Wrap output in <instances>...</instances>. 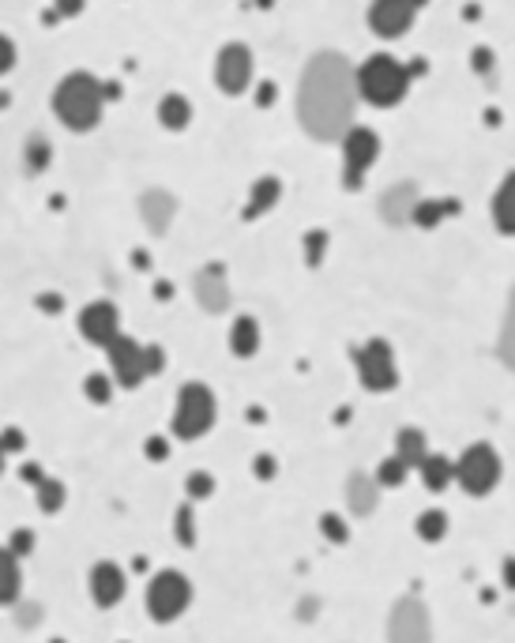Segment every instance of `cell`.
<instances>
[{
  "label": "cell",
  "mask_w": 515,
  "mask_h": 643,
  "mask_svg": "<svg viewBox=\"0 0 515 643\" xmlns=\"http://www.w3.org/2000/svg\"><path fill=\"white\" fill-rule=\"evenodd\" d=\"M358 79L343 53H316L297 83V121L320 143L343 140L354 128Z\"/></svg>",
  "instance_id": "1"
},
{
  "label": "cell",
  "mask_w": 515,
  "mask_h": 643,
  "mask_svg": "<svg viewBox=\"0 0 515 643\" xmlns=\"http://www.w3.org/2000/svg\"><path fill=\"white\" fill-rule=\"evenodd\" d=\"M102 102L106 91L91 72H72L57 83L53 91V113L68 132H91L102 121Z\"/></svg>",
  "instance_id": "2"
},
{
  "label": "cell",
  "mask_w": 515,
  "mask_h": 643,
  "mask_svg": "<svg viewBox=\"0 0 515 643\" xmlns=\"http://www.w3.org/2000/svg\"><path fill=\"white\" fill-rule=\"evenodd\" d=\"M354 79H358V98L376 110L399 106L410 91V68L395 61L391 53H373L361 68H354Z\"/></svg>",
  "instance_id": "3"
},
{
  "label": "cell",
  "mask_w": 515,
  "mask_h": 643,
  "mask_svg": "<svg viewBox=\"0 0 515 643\" xmlns=\"http://www.w3.org/2000/svg\"><path fill=\"white\" fill-rule=\"evenodd\" d=\"M215 395L207 384H181V392H177V407H173V433L181 440H196L203 437L211 425H215Z\"/></svg>",
  "instance_id": "4"
},
{
  "label": "cell",
  "mask_w": 515,
  "mask_h": 643,
  "mask_svg": "<svg viewBox=\"0 0 515 643\" xmlns=\"http://www.w3.org/2000/svg\"><path fill=\"white\" fill-rule=\"evenodd\" d=\"M455 482L467 489L470 497L493 493L500 482V455L493 444H470L455 463Z\"/></svg>",
  "instance_id": "5"
},
{
  "label": "cell",
  "mask_w": 515,
  "mask_h": 643,
  "mask_svg": "<svg viewBox=\"0 0 515 643\" xmlns=\"http://www.w3.org/2000/svg\"><path fill=\"white\" fill-rule=\"evenodd\" d=\"M192 602V583L181 576V572H173V568H166V572H158L155 580H151V587H147V613L155 617V621H177L181 613H185V606Z\"/></svg>",
  "instance_id": "6"
},
{
  "label": "cell",
  "mask_w": 515,
  "mask_h": 643,
  "mask_svg": "<svg viewBox=\"0 0 515 643\" xmlns=\"http://www.w3.org/2000/svg\"><path fill=\"white\" fill-rule=\"evenodd\" d=\"M358 361V377L369 392H391L399 384V365H395V350L384 339H369L354 350Z\"/></svg>",
  "instance_id": "7"
},
{
  "label": "cell",
  "mask_w": 515,
  "mask_h": 643,
  "mask_svg": "<svg viewBox=\"0 0 515 643\" xmlns=\"http://www.w3.org/2000/svg\"><path fill=\"white\" fill-rule=\"evenodd\" d=\"M376 158H380V136L373 128L354 125L343 136V181L346 189H358L361 177L373 170Z\"/></svg>",
  "instance_id": "8"
},
{
  "label": "cell",
  "mask_w": 515,
  "mask_h": 643,
  "mask_svg": "<svg viewBox=\"0 0 515 643\" xmlns=\"http://www.w3.org/2000/svg\"><path fill=\"white\" fill-rule=\"evenodd\" d=\"M252 72H256V57H252L249 46L230 42V46L219 49V57H215V83H219V91H226L230 98L245 95L252 83Z\"/></svg>",
  "instance_id": "9"
},
{
  "label": "cell",
  "mask_w": 515,
  "mask_h": 643,
  "mask_svg": "<svg viewBox=\"0 0 515 643\" xmlns=\"http://www.w3.org/2000/svg\"><path fill=\"white\" fill-rule=\"evenodd\" d=\"M110 369H113V380L121 384V388H140L143 380H147V358H143V343H136L132 335H117L110 346Z\"/></svg>",
  "instance_id": "10"
},
{
  "label": "cell",
  "mask_w": 515,
  "mask_h": 643,
  "mask_svg": "<svg viewBox=\"0 0 515 643\" xmlns=\"http://www.w3.org/2000/svg\"><path fill=\"white\" fill-rule=\"evenodd\" d=\"M422 12V0H376L369 8V27L380 38H403Z\"/></svg>",
  "instance_id": "11"
},
{
  "label": "cell",
  "mask_w": 515,
  "mask_h": 643,
  "mask_svg": "<svg viewBox=\"0 0 515 643\" xmlns=\"http://www.w3.org/2000/svg\"><path fill=\"white\" fill-rule=\"evenodd\" d=\"M79 335L91 346H110L121 335V313L113 301H91L79 313Z\"/></svg>",
  "instance_id": "12"
},
{
  "label": "cell",
  "mask_w": 515,
  "mask_h": 643,
  "mask_svg": "<svg viewBox=\"0 0 515 643\" xmlns=\"http://www.w3.org/2000/svg\"><path fill=\"white\" fill-rule=\"evenodd\" d=\"M192 294L207 313H226L230 309V283H226V267L207 264L203 271H196L192 279Z\"/></svg>",
  "instance_id": "13"
},
{
  "label": "cell",
  "mask_w": 515,
  "mask_h": 643,
  "mask_svg": "<svg viewBox=\"0 0 515 643\" xmlns=\"http://www.w3.org/2000/svg\"><path fill=\"white\" fill-rule=\"evenodd\" d=\"M391 643H429V617H425V610L414 602V598L395 606V617H391Z\"/></svg>",
  "instance_id": "14"
},
{
  "label": "cell",
  "mask_w": 515,
  "mask_h": 643,
  "mask_svg": "<svg viewBox=\"0 0 515 643\" xmlns=\"http://www.w3.org/2000/svg\"><path fill=\"white\" fill-rule=\"evenodd\" d=\"M91 598L94 606H102V610H110L125 598V572L113 561H102V565L91 568Z\"/></svg>",
  "instance_id": "15"
},
{
  "label": "cell",
  "mask_w": 515,
  "mask_h": 643,
  "mask_svg": "<svg viewBox=\"0 0 515 643\" xmlns=\"http://www.w3.org/2000/svg\"><path fill=\"white\" fill-rule=\"evenodd\" d=\"M140 215H143V226H147V230H151L155 237H162L166 230H170L173 215H177V200H173V196H170L166 189L143 192Z\"/></svg>",
  "instance_id": "16"
},
{
  "label": "cell",
  "mask_w": 515,
  "mask_h": 643,
  "mask_svg": "<svg viewBox=\"0 0 515 643\" xmlns=\"http://www.w3.org/2000/svg\"><path fill=\"white\" fill-rule=\"evenodd\" d=\"M414 207H418V189H414L410 181H403V185H395V189H388L380 196V215H384V222H391V226L414 219Z\"/></svg>",
  "instance_id": "17"
},
{
  "label": "cell",
  "mask_w": 515,
  "mask_h": 643,
  "mask_svg": "<svg viewBox=\"0 0 515 643\" xmlns=\"http://www.w3.org/2000/svg\"><path fill=\"white\" fill-rule=\"evenodd\" d=\"M489 215H493V226H497L504 237H515V170L500 181L497 196H493V207H489Z\"/></svg>",
  "instance_id": "18"
},
{
  "label": "cell",
  "mask_w": 515,
  "mask_h": 643,
  "mask_svg": "<svg viewBox=\"0 0 515 643\" xmlns=\"http://www.w3.org/2000/svg\"><path fill=\"white\" fill-rule=\"evenodd\" d=\"M395 455L403 459L410 471H418L422 467V459L429 455V440H425L422 429H414V425H406L395 433Z\"/></svg>",
  "instance_id": "19"
},
{
  "label": "cell",
  "mask_w": 515,
  "mask_h": 643,
  "mask_svg": "<svg viewBox=\"0 0 515 643\" xmlns=\"http://www.w3.org/2000/svg\"><path fill=\"white\" fill-rule=\"evenodd\" d=\"M418 474H422L425 489H433V493H444V489L455 482V463L448 459V455H437L429 452L422 459V467H418Z\"/></svg>",
  "instance_id": "20"
},
{
  "label": "cell",
  "mask_w": 515,
  "mask_h": 643,
  "mask_svg": "<svg viewBox=\"0 0 515 643\" xmlns=\"http://www.w3.org/2000/svg\"><path fill=\"white\" fill-rule=\"evenodd\" d=\"M158 125L170 128V132H181V128H188V125H192V102H188L185 95L170 91V95L158 102Z\"/></svg>",
  "instance_id": "21"
},
{
  "label": "cell",
  "mask_w": 515,
  "mask_h": 643,
  "mask_svg": "<svg viewBox=\"0 0 515 643\" xmlns=\"http://www.w3.org/2000/svg\"><path fill=\"white\" fill-rule=\"evenodd\" d=\"M19 587H23V572H19V557L8 546H0V606L16 602Z\"/></svg>",
  "instance_id": "22"
},
{
  "label": "cell",
  "mask_w": 515,
  "mask_h": 643,
  "mask_svg": "<svg viewBox=\"0 0 515 643\" xmlns=\"http://www.w3.org/2000/svg\"><path fill=\"white\" fill-rule=\"evenodd\" d=\"M230 350L237 358H252L260 350V324L252 316H237L234 328H230Z\"/></svg>",
  "instance_id": "23"
},
{
  "label": "cell",
  "mask_w": 515,
  "mask_h": 643,
  "mask_svg": "<svg viewBox=\"0 0 515 643\" xmlns=\"http://www.w3.org/2000/svg\"><path fill=\"white\" fill-rule=\"evenodd\" d=\"M282 196V185L275 181V177H260L256 185H252V196L249 204H245V219H260L267 207H275Z\"/></svg>",
  "instance_id": "24"
},
{
  "label": "cell",
  "mask_w": 515,
  "mask_h": 643,
  "mask_svg": "<svg viewBox=\"0 0 515 643\" xmlns=\"http://www.w3.org/2000/svg\"><path fill=\"white\" fill-rule=\"evenodd\" d=\"M346 493H350V508H354L358 516H369L376 508V486H369L365 474H354L350 486H346Z\"/></svg>",
  "instance_id": "25"
},
{
  "label": "cell",
  "mask_w": 515,
  "mask_h": 643,
  "mask_svg": "<svg viewBox=\"0 0 515 643\" xmlns=\"http://www.w3.org/2000/svg\"><path fill=\"white\" fill-rule=\"evenodd\" d=\"M459 211V200H418V207H414V222L418 226H437L440 219H448V215H455Z\"/></svg>",
  "instance_id": "26"
},
{
  "label": "cell",
  "mask_w": 515,
  "mask_h": 643,
  "mask_svg": "<svg viewBox=\"0 0 515 643\" xmlns=\"http://www.w3.org/2000/svg\"><path fill=\"white\" fill-rule=\"evenodd\" d=\"M418 538L422 542H440L444 534H448V512H440V508H429V512H422L418 516Z\"/></svg>",
  "instance_id": "27"
},
{
  "label": "cell",
  "mask_w": 515,
  "mask_h": 643,
  "mask_svg": "<svg viewBox=\"0 0 515 643\" xmlns=\"http://www.w3.org/2000/svg\"><path fill=\"white\" fill-rule=\"evenodd\" d=\"M64 501H68L64 482H57V478H42V482H38V508H42V512H61Z\"/></svg>",
  "instance_id": "28"
},
{
  "label": "cell",
  "mask_w": 515,
  "mask_h": 643,
  "mask_svg": "<svg viewBox=\"0 0 515 643\" xmlns=\"http://www.w3.org/2000/svg\"><path fill=\"white\" fill-rule=\"evenodd\" d=\"M406 474H410V467H406L399 455L391 452L388 459H384V463L376 467V486H388V489H391V486H403Z\"/></svg>",
  "instance_id": "29"
},
{
  "label": "cell",
  "mask_w": 515,
  "mask_h": 643,
  "mask_svg": "<svg viewBox=\"0 0 515 643\" xmlns=\"http://www.w3.org/2000/svg\"><path fill=\"white\" fill-rule=\"evenodd\" d=\"M83 392H87V399H91V403L106 407V403L113 399V380L102 377V373H91V377H87V384H83Z\"/></svg>",
  "instance_id": "30"
},
{
  "label": "cell",
  "mask_w": 515,
  "mask_h": 643,
  "mask_svg": "<svg viewBox=\"0 0 515 643\" xmlns=\"http://www.w3.org/2000/svg\"><path fill=\"white\" fill-rule=\"evenodd\" d=\"M177 542H181V546H192V542H196V516H192L188 504L177 508Z\"/></svg>",
  "instance_id": "31"
},
{
  "label": "cell",
  "mask_w": 515,
  "mask_h": 643,
  "mask_svg": "<svg viewBox=\"0 0 515 643\" xmlns=\"http://www.w3.org/2000/svg\"><path fill=\"white\" fill-rule=\"evenodd\" d=\"M500 354L508 358V365H515V294H512V309L504 320V339H500Z\"/></svg>",
  "instance_id": "32"
},
{
  "label": "cell",
  "mask_w": 515,
  "mask_h": 643,
  "mask_svg": "<svg viewBox=\"0 0 515 643\" xmlns=\"http://www.w3.org/2000/svg\"><path fill=\"white\" fill-rule=\"evenodd\" d=\"M27 166H31V170H46L49 166V143L42 140V136L27 143Z\"/></svg>",
  "instance_id": "33"
},
{
  "label": "cell",
  "mask_w": 515,
  "mask_h": 643,
  "mask_svg": "<svg viewBox=\"0 0 515 643\" xmlns=\"http://www.w3.org/2000/svg\"><path fill=\"white\" fill-rule=\"evenodd\" d=\"M320 527H324V538L328 542H346L350 538V531H346V523L335 512H328V516H320Z\"/></svg>",
  "instance_id": "34"
},
{
  "label": "cell",
  "mask_w": 515,
  "mask_h": 643,
  "mask_svg": "<svg viewBox=\"0 0 515 643\" xmlns=\"http://www.w3.org/2000/svg\"><path fill=\"white\" fill-rule=\"evenodd\" d=\"M185 489H188V497H211L215 478H211V474H203V471H196V474H188Z\"/></svg>",
  "instance_id": "35"
},
{
  "label": "cell",
  "mask_w": 515,
  "mask_h": 643,
  "mask_svg": "<svg viewBox=\"0 0 515 643\" xmlns=\"http://www.w3.org/2000/svg\"><path fill=\"white\" fill-rule=\"evenodd\" d=\"M324 245H328V234L324 230H313V234L305 237V260L309 264H320V256H324Z\"/></svg>",
  "instance_id": "36"
},
{
  "label": "cell",
  "mask_w": 515,
  "mask_h": 643,
  "mask_svg": "<svg viewBox=\"0 0 515 643\" xmlns=\"http://www.w3.org/2000/svg\"><path fill=\"white\" fill-rule=\"evenodd\" d=\"M143 358H147V377H155L166 369V354H162V346H143Z\"/></svg>",
  "instance_id": "37"
},
{
  "label": "cell",
  "mask_w": 515,
  "mask_h": 643,
  "mask_svg": "<svg viewBox=\"0 0 515 643\" xmlns=\"http://www.w3.org/2000/svg\"><path fill=\"white\" fill-rule=\"evenodd\" d=\"M12 68H16V46H12V38L0 34V76H8Z\"/></svg>",
  "instance_id": "38"
},
{
  "label": "cell",
  "mask_w": 515,
  "mask_h": 643,
  "mask_svg": "<svg viewBox=\"0 0 515 643\" xmlns=\"http://www.w3.org/2000/svg\"><path fill=\"white\" fill-rule=\"evenodd\" d=\"M8 549H12L16 557H27V553L34 549V534L31 531H16V534H12V542H8Z\"/></svg>",
  "instance_id": "39"
},
{
  "label": "cell",
  "mask_w": 515,
  "mask_h": 643,
  "mask_svg": "<svg viewBox=\"0 0 515 643\" xmlns=\"http://www.w3.org/2000/svg\"><path fill=\"white\" fill-rule=\"evenodd\" d=\"M147 455H151V459H166V455H170V444L162 437H151L147 440Z\"/></svg>",
  "instance_id": "40"
},
{
  "label": "cell",
  "mask_w": 515,
  "mask_h": 643,
  "mask_svg": "<svg viewBox=\"0 0 515 643\" xmlns=\"http://www.w3.org/2000/svg\"><path fill=\"white\" fill-rule=\"evenodd\" d=\"M256 474H260V478H275V459H271V455H260V459H256Z\"/></svg>",
  "instance_id": "41"
},
{
  "label": "cell",
  "mask_w": 515,
  "mask_h": 643,
  "mask_svg": "<svg viewBox=\"0 0 515 643\" xmlns=\"http://www.w3.org/2000/svg\"><path fill=\"white\" fill-rule=\"evenodd\" d=\"M0 444H4L8 452H16V448H23V437H19V429H8V433L0 437Z\"/></svg>",
  "instance_id": "42"
},
{
  "label": "cell",
  "mask_w": 515,
  "mask_h": 643,
  "mask_svg": "<svg viewBox=\"0 0 515 643\" xmlns=\"http://www.w3.org/2000/svg\"><path fill=\"white\" fill-rule=\"evenodd\" d=\"M504 583H508V591H515V557L504 561Z\"/></svg>",
  "instance_id": "43"
},
{
  "label": "cell",
  "mask_w": 515,
  "mask_h": 643,
  "mask_svg": "<svg viewBox=\"0 0 515 643\" xmlns=\"http://www.w3.org/2000/svg\"><path fill=\"white\" fill-rule=\"evenodd\" d=\"M0 471H4V444H0Z\"/></svg>",
  "instance_id": "44"
}]
</instances>
